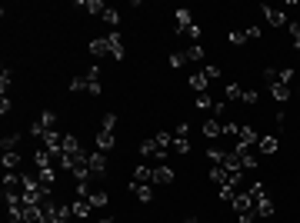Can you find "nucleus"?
<instances>
[{
	"mask_svg": "<svg viewBox=\"0 0 300 223\" xmlns=\"http://www.w3.org/2000/svg\"><path fill=\"white\" fill-rule=\"evenodd\" d=\"M154 187H170L174 183V170L167 167V163H160V167H154V180H150Z\"/></svg>",
	"mask_w": 300,
	"mask_h": 223,
	"instance_id": "9d476101",
	"label": "nucleus"
},
{
	"mask_svg": "<svg viewBox=\"0 0 300 223\" xmlns=\"http://www.w3.org/2000/svg\"><path fill=\"white\" fill-rule=\"evenodd\" d=\"M187 83H190V90H194V93H207V83H210V80L203 77V70H194Z\"/></svg>",
	"mask_w": 300,
	"mask_h": 223,
	"instance_id": "f8f14e48",
	"label": "nucleus"
},
{
	"mask_svg": "<svg viewBox=\"0 0 300 223\" xmlns=\"http://www.w3.org/2000/svg\"><path fill=\"white\" fill-rule=\"evenodd\" d=\"M70 90H74V93L87 90V77H74V80H70Z\"/></svg>",
	"mask_w": 300,
	"mask_h": 223,
	"instance_id": "c03bdc74",
	"label": "nucleus"
},
{
	"mask_svg": "<svg viewBox=\"0 0 300 223\" xmlns=\"http://www.w3.org/2000/svg\"><path fill=\"white\" fill-rule=\"evenodd\" d=\"M220 134H223V123L217 120V117L203 123V137H207V140H213V137H220Z\"/></svg>",
	"mask_w": 300,
	"mask_h": 223,
	"instance_id": "dca6fc26",
	"label": "nucleus"
},
{
	"mask_svg": "<svg viewBox=\"0 0 300 223\" xmlns=\"http://www.w3.org/2000/svg\"><path fill=\"white\" fill-rule=\"evenodd\" d=\"M77 7H84V10L94 13V17H103V13H107V3H103V0H80Z\"/></svg>",
	"mask_w": 300,
	"mask_h": 223,
	"instance_id": "4468645a",
	"label": "nucleus"
},
{
	"mask_svg": "<svg viewBox=\"0 0 300 223\" xmlns=\"http://www.w3.org/2000/svg\"><path fill=\"white\" fill-rule=\"evenodd\" d=\"M237 160H240V167L244 170H257L260 167V160H257V153H250V147H244V144H233V150H230Z\"/></svg>",
	"mask_w": 300,
	"mask_h": 223,
	"instance_id": "f257e3e1",
	"label": "nucleus"
},
{
	"mask_svg": "<svg viewBox=\"0 0 300 223\" xmlns=\"http://www.w3.org/2000/svg\"><path fill=\"white\" fill-rule=\"evenodd\" d=\"M174 150L177 153H190V127L187 123H180L177 130H174Z\"/></svg>",
	"mask_w": 300,
	"mask_h": 223,
	"instance_id": "423d86ee",
	"label": "nucleus"
},
{
	"mask_svg": "<svg viewBox=\"0 0 300 223\" xmlns=\"http://www.w3.org/2000/svg\"><path fill=\"white\" fill-rule=\"evenodd\" d=\"M207 156H210V163H213V167H220L227 153H223V150H217V147H210V150H207Z\"/></svg>",
	"mask_w": 300,
	"mask_h": 223,
	"instance_id": "e433bc0d",
	"label": "nucleus"
},
{
	"mask_svg": "<svg viewBox=\"0 0 300 223\" xmlns=\"http://www.w3.org/2000/svg\"><path fill=\"white\" fill-rule=\"evenodd\" d=\"M0 147H3V153H17V147H20V134H7Z\"/></svg>",
	"mask_w": 300,
	"mask_h": 223,
	"instance_id": "aec40b11",
	"label": "nucleus"
},
{
	"mask_svg": "<svg viewBox=\"0 0 300 223\" xmlns=\"http://www.w3.org/2000/svg\"><path fill=\"white\" fill-rule=\"evenodd\" d=\"M233 213H237V217H240V213H254V207H257V200L254 197H250V190H240V193H237V197H233Z\"/></svg>",
	"mask_w": 300,
	"mask_h": 223,
	"instance_id": "7ed1b4c3",
	"label": "nucleus"
},
{
	"mask_svg": "<svg viewBox=\"0 0 300 223\" xmlns=\"http://www.w3.org/2000/svg\"><path fill=\"white\" fill-rule=\"evenodd\" d=\"M167 64H170L174 70H177V67H184V64H187V57H184V50H177V54H170V60H167Z\"/></svg>",
	"mask_w": 300,
	"mask_h": 223,
	"instance_id": "ea45409f",
	"label": "nucleus"
},
{
	"mask_svg": "<svg viewBox=\"0 0 300 223\" xmlns=\"http://www.w3.org/2000/svg\"><path fill=\"white\" fill-rule=\"evenodd\" d=\"M107 203H110V193H103V190L90 193V207H107Z\"/></svg>",
	"mask_w": 300,
	"mask_h": 223,
	"instance_id": "c756f323",
	"label": "nucleus"
},
{
	"mask_svg": "<svg viewBox=\"0 0 300 223\" xmlns=\"http://www.w3.org/2000/svg\"><path fill=\"white\" fill-rule=\"evenodd\" d=\"M287 30H290V37H294V47L300 50V20H287Z\"/></svg>",
	"mask_w": 300,
	"mask_h": 223,
	"instance_id": "2f4dec72",
	"label": "nucleus"
},
{
	"mask_svg": "<svg viewBox=\"0 0 300 223\" xmlns=\"http://www.w3.org/2000/svg\"><path fill=\"white\" fill-rule=\"evenodd\" d=\"M270 97L277 103H287L290 100V87H284V83H277V87H270Z\"/></svg>",
	"mask_w": 300,
	"mask_h": 223,
	"instance_id": "4be33fe9",
	"label": "nucleus"
},
{
	"mask_svg": "<svg viewBox=\"0 0 300 223\" xmlns=\"http://www.w3.org/2000/svg\"><path fill=\"white\" fill-rule=\"evenodd\" d=\"M244 34H247V40H257V37H260V27H247Z\"/></svg>",
	"mask_w": 300,
	"mask_h": 223,
	"instance_id": "8fccbe9b",
	"label": "nucleus"
},
{
	"mask_svg": "<svg viewBox=\"0 0 300 223\" xmlns=\"http://www.w3.org/2000/svg\"><path fill=\"white\" fill-rule=\"evenodd\" d=\"M80 150H84V147H80V140H77L74 134H67V137H64V153L74 156V153H80Z\"/></svg>",
	"mask_w": 300,
	"mask_h": 223,
	"instance_id": "412c9836",
	"label": "nucleus"
},
{
	"mask_svg": "<svg viewBox=\"0 0 300 223\" xmlns=\"http://www.w3.org/2000/svg\"><path fill=\"white\" fill-rule=\"evenodd\" d=\"M37 120L44 123V130H54V127H57V113H54V110H44Z\"/></svg>",
	"mask_w": 300,
	"mask_h": 223,
	"instance_id": "c85d7f7f",
	"label": "nucleus"
},
{
	"mask_svg": "<svg viewBox=\"0 0 300 223\" xmlns=\"http://www.w3.org/2000/svg\"><path fill=\"white\" fill-rule=\"evenodd\" d=\"M194 103H197V110H213V103H217V100H213L210 93H197V100H194Z\"/></svg>",
	"mask_w": 300,
	"mask_h": 223,
	"instance_id": "cd10ccee",
	"label": "nucleus"
},
{
	"mask_svg": "<svg viewBox=\"0 0 300 223\" xmlns=\"http://www.w3.org/2000/svg\"><path fill=\"white\" fill-rule=\"evenodd\" d=\"M87 93H90V97H100V93H103V83H100V80H90V77H87Z\"/></svg>",
	"mask_w": 300,
	"mask_h": 223,
	"instance_id": "4c0bfd02",
	"label": "nucleus"
},
{
	"mask_svg": "<svg viewBox=\"0 0 300 223\" xmlns=\"http://www.w3.org/2000/svg\"><path fill=\"white\" fill-rule=\"evenodd\" d=\"M113 144H117V140H113L110 130H97V150H100V153H110Z\"/></svg>",
	"mask_w": 300,
	"mask_h": 223,
	"instance_id": "ddd939ff",
	"label": "nucleus"
},
{
	"mask_svg": "<svg viewBox=\"0 0 300 223\" xmlns=\"http://www.w3.org/2000/svg\"><path fill=\"white\" fill-rule=\"evenodd\" d=\"M57 223H70V220H57Z\"/></svg>",
	"mask_w": 300,
	"mask_h": 223,
	"instance_id": "603ef678",
	"label": "nucleus"
},
{
	"mask_svg": "<svg viewBox=\"0 0 300 223\" xmlns=\"http://www.w3.org/2000/svg\"><path fill=\"white\" fill-rule=\"evenodd\" d=\"M277 150H280V140L274 134H270V137H260V144H257V153H260V156H274Z\"/></svg>",
	"mask_w": 300,
	"mask_h": 223,
	"instance_id": "9b49d317",
	"label": "nucleus"
},
{
	"mask_svg": "<svg viewBox=\"0 0 300 223\" xmlns=\"http://www.w3.org/2000/svg\"><path fill=\"white\" fill-rule=\"evenodd\" d=\"M213 117H227V100H217V103H213Z\"/></svg>",
	"mask_w": 300,
	"mask_h": 223,
	"instance_id": "49530a36",
	"label": "nucleus"
},
{
	"mask_svg": "<svg viewBox=\"0 0 300 223\" xmlns=\"http://www.w3.org/2000/svg\"><path fill=\"white\" fill-rule=\"evenodd\" d=\"M10 223H27V220H10Z\"/></svg>",
	"mask_w": 300,
	"mask_h": 223,
	"instance_id": "3c124183",
	"label": "nucleus"
},
{
	"mask_svg": "<svg viewBox=\"0 0 300 223\" xmlns=\"http://www.w3.org/2000/svg\"><path fill=\"white\" fill-rule=\"evenodd\" d=\"M203 77H207V80H217V77H220V67H217V64H207V67H203Z\"/></svg>",
	"mask_w": 300,
	"mask_h": 223,
	"instance_id": "37998d69",
	"label": "nucleus"
},
{
	"mask_svg": "<svg viewBox=\"0 0 300 223\" xmlns=\"http://www.w3.org/2000/svg\"><path fill=\"white\" fill-rule=\"evenodd\" d=\"M184 37H190V40L197 44V37H200V23H194V27H187V34H184Z\"/></svg>",
	"mask_w": 300,
	"mask_h": 223,
	"instance_id": "de8ad7c7",
	"label": "nucleus"
},
{
	"mask_svg": "<svg viewBox=\"0 0 300 223\" xmlns=\"http://www.w3.org/2000/svg\"><path fill=\"white\" fill-rule=\"evenodd\" d=\"M257 100H260V93H257V90H244V103H247V107H254Z\"/></svg>",
	"mask_w": 300,
	"mask_h": 223,
	"instance_id": "a18cd8bd",
	"label": "nucleus"
},
{
	"mask_svg": "<svg viewBox=\"0 0 300 223\" xmlns=\"http://www.w3.org/2000/svg\"><path fill=\"white\" fill-rule=\"evenodd\" d=\"M150 180H154V167L137 163V170H133V180H130V190H133V187H144V183H150Z\"/></svg>",
	"mask_w": 300,
	"mask_h": 223,
	"instance_id": "6e6552de",
	"label": "nucleus"
},
{
	"mask_svg": "<svg viewBox=\"0 0 300 223\" xmlns=\"http://www.w3.org/2000/svg\"><path fill=\"white\" fill-rule=\"evenodd\" d=\"M254 210H257V217H274V200L270 197H260Z\"/></svg>",
	"mask_w": 300,
	"mask_h": 223,
	"instance_id": "a211bd4d",
	"label": "nucleus"
},
{
	"mask_svg": "<svg viewBox=\"0 0 300 223\" xmlns=\"http://www.w3.org/2000/svg\"><path fill=\"white\" fill-rule=\"evenodd\" d=\"M277 80L284 83V87H290V80H294V67H284V70H277Z\"/></svg>",
	"mask_w": 300,
	"mask_h": 223,
	"instance_id": "58836bf2",
	"label": "nucleus"
},
{
	"mask_svg": "<svg viewBox=\"0 0 300 223\" xmlns=\"http://www.w3.org/2000/svg\"><path fill=\"white\" fill-rule=\"evenodd\" d=\"M107 54H110L113 60H123V57H127V47H123V37L117 34V30H110V34H107Z\"/></svg>",
	"mask_w": 300,
	"mask_h": 223,
	"instance_id": "20e7f679",
	"label": "nucleus"
},
{
	"mask_svg": "<svg viewBox=\"0 0 300 223\" xmlns=\"http://www.w3.org/2000/svg\"><path fill=\"white\" fill-rule=\"evenodd\" d=\"M157 150H160V147H157L154 137H150V140H140V156H157Z\"/></svg>",
	"mask_w": 300,
	"mask_h": 223,
	"instance_id": "bb28decb",
	"label": "nucleus"
},
{
	"mask_svg": "<svg viewBox=\"0 0 300 223\" xmlns=\"http://www.w3.org/2000/svg\"><path fill=\"white\" fill-rule=\"evenodd\" d=\"M10 83H13V74H10V67H3V70H0V90H3V97H7Z\"/></svg>",
	"mask_w": 300,
	"mask_h": 223,
	"instance_id": "7c9ffc66",
	"label": "nucleus"
},
{
	"mask_svg": "<svg viewBox=\"0 0 300 223\" xmlns=\"http://www.w3.org/2000/svg\"><path fill=\"white\" fill-rule=\"evenodd\" d=\"M184 57H187L190 64H200V60L207 57V50H203V47H200V44H190L187 50H184Z\"/></svg>",
	"mask_w": 300,
	"mask_h": 223,
	"instance_id": "f3484780",
	"label": "nucleus"
},
{
	"mask_svg": "<svg viewBox=\"0 0 300 223\" xmlns=\"http://www.w3.org/2000/svg\"><path fill=\"white\" fill-rule=\"evenodd\" d=\"M260 13H264V20L270 27H287V13L277 10V7H270V3H260Z\"/></svg>",
	"mask_w": 300,
	"mask_h": 223,
	"instance_id": "39448f33",
	"label": "nucleus"
},
{
	"mask_svg": "<svg viewBox=\"0 0 300 223\" xmlns=\"http://www.w3.org/2000/svg\"><path fill=\"white\" fill-rule=\"evenodd\" d=\"M10 107H13V103H10V97H0V113H3V117L10 113Z\"/></svg>",
	"mask_w": 300,
	"mask_h": 223,
	"instance_id": "09e8293b",
	"label": "nucleus"
},
{
	"mask_svg": "<svg viewBox=\"0 0 300 223\" xmlns=\"http://www.w3.org/2000/svg\"><path fill=\"white\" fill-rule=\"evenodd\" d=\"M264 83H267V87H277V83H280V80H277V70L267 67V70H264Z\"/></svg>",
	"mask_w": 300,
	"mask_h": 223,
	"instance_id": "a19ab883",
	"label": "nucleus"
},
{
	"mask_svg": "<svg viewBox=\"0 0 300 223\" xmlns=\"http://www.w3.org/2000/svg\"><path fill=\"white\" fill-rule=\"evenodd\" d=\"M184 223H197V220H184Z\"/></svg>",
	"mask_w": 300,
	"mask_h": 223,
	"instance_id": "864d4df0",
	"label": "nucleus"
},
{
	"mask_svg": "<svg viewBox=\"0 0 300 223\" xmlns=\"http://www.w3.org/2000/svg\"><path fill=\"white\" fill-rule=\"evenodd\" d=\"M154 140H157V147H160V150L174 147V134H167V130H157V134H154Z\"/></svg>",
	"mask_w": 300,
	"mask_h": 223,
	"instance_id": "393cba45",
	"label": "nucleus"
},
{
	"mask_svg": "<svg viewBox=\"0 0 300 223\" xmlns=\"http://www.w3.org/2000/svg\"><path fill=\"white\" fill-rule=\"evenodd\" d=\"M237 144H244V147H257V144H260V134H257V127L244 123V127H240V134H237Z\"/></svg>",
	"mask_w": 300,
	"mask_h": 223,
	"instance_id": "1a4fd4ad",
	"label": "nucleus"
},
{
	"mask_svg": "<svg viewBox=\"0 0 300 223\" xmlns=\"http://www.w3.org/2000/svg\"><path fill=\"white\" fill-rule=\"evenodd\" d=\"M87 50L94 57H107V37H94V40L87 44Z\"/></svg>",
	"mask_w": 300,
	"mask_h": 223,
	"instance_id": "2eb2a0df",
	"label": "nucleus"
},
{
	"mask_svg": "<svg viewBox=\"0 0 300 223\" xmlns=\"http://www.w3.org/2000/svg\"><path fill=\"white\" fill-rule=\"evenodd\" d=\"M227 40H230L233 47H244L247 44V34H244V30H230V34H227Z\"/></svg>",
	"mask_w": 300,
	"mask_h": 223,
	"instance_id": "72a5a7b5",
	"label": "nucleus"
},
{
	"mask_svg": "<svg viewBox=\"0 0 300 223\" xmlns=\"http://www.w3.org/2000/svg\"><path fill=\"white\" fill-rule=\"evenodd\" d=\"M187 27H194V13H190L187 7L174 10V30H177V34H187Z\"/></svg>",
	"mask_w": 300,
	"mask_h": 223,
	"instance_id": "0eeeda50",
	"label": "nucleus"
},
{
	"mask_svg": "<svg viewBox=\"0 0 300 223\" xmlns=\"http://www.w3.org/2000/svg\"><path fill=\"white\" fill-rule=\"evenodd\" d=\"M223 97H227V103H233V100H244V87H240V83H227Z\"/></svg>",
	"mask_w": 300,
	"mask_h": 223,
	"instance_id": "6ab92c4d",
	"label": "nucleus"
},
{
	"mask_svg": "<svg viewBox=\"0 0 300 223\" xmlns=\"http://www.w3.org/2000/svg\"><path fill=\"white\" fill-rule=\"evenodd\" d=\"M70 207H74V217H77V220H84V217L94 210V207H90V200H74Z\"/></svg>",
	"mask_w": 300,
	"mask_h": 223,
	"instance_id": "5701e85b",
	"label": "nucleus"
},
{
	"mask_svg": "<svg viewBox=\"0 0 300 223\" xmlns=\"http://www.w3.org/2000/svg\"><path fill=\"white\" fill-rule=\"evenodd\" d=\"M237 134H240V123H233V120L223 123V137H237Z\"/></svg>",
	"mask_w": 300,
	"mask_h": 223,
	"instance_id": "79ce46f5",
	"label": "nucleus"
},
{
	"mask_svg": "<svg viewBox=\"0 0 300 223\" xmlns=\"http://www.w3.org/2000/svg\"><path fill=\"white\" fill-rule=\"evenodd\" d=\"M113 127H117V117H113V113H103V117H100V130H110L113 134Z\"/></svg>",
	"mask_w": 300,
	"mask_h": 223,
	"instance_id": "f704fd0d",
	"label": "nucleus"
},
{
	"mask_svg": "<svg viewBox=\"0 0 300 223\" xmlns=\"http://www.w3.org/2000/svg\"><path fill=\"white\" fill-rule=\"evenodd\" d=\"M133 193L140 197V203H150V200H154V183H144V187H133Z\"/></svg>",
	"mask_w": 300,
	"mask_h": 223,
	"instance_id": "b1692460",
	"label": "nucleus"
},
{
	"mask_svg": "<svg viewBox=\"0 0 300 223\" xmlns=\"http://www.w3.org/2000/svg\"><path fill=\"white\" fill-rule=\"evenodd\" d=\"M103 20L110 23L113 30H117V23H120V10H113V7H107V13H103Z\"/></svg>",
	"mask_w": 300,
	"mask_h": 223,
	"instance_id": "c9c22d12",
	"label": "nucleus"
},
{
	"mask_svg": "<svg viewBox=\"0 0 300 223\" xmlns=\"http://www.w3.org/2000/svg\"><path fill=\"white\" fill-rule=\"evenodd\" d=\"M20 167V153H3V170H17Z\"/></svg>",
	"mask_w": 300,
	"mask_h": 223,
	"instance_id": "473e14b6",
	"label": "nucleus"
},
{
	"mask_svg": "<svg viewBox=\"0 0 300 223\" xmlns=\"http://www.w3.org/2000/svg\"><path fill=\"white\" fill-rule=\"evenodd\" d=\"M87 167H90V177L100 180V177H107V153H100V150H94L87 160Z\"/></svg>",
	"mask_w": 300,
	"mask_h": 223,
	"instance_id": "f03ea898",
	"label": "nucleus"
},
{
	"mask_svg": "<svg viewBox=\"0 0 300 223\" xmlns=\"http://www.w3.org/2000/svg\"><path fill=\"white\" fill-rule=\"evenodd\" d=\"M210 183H217V187H223V183H230V177H227V170H223V167H213V170H210Z\"/></svg>",
	"mask_w": 300,
	"mask_h": 223,
	"instance_id": "a878e982",
	"label": "nucleus"
}]
</instances>
